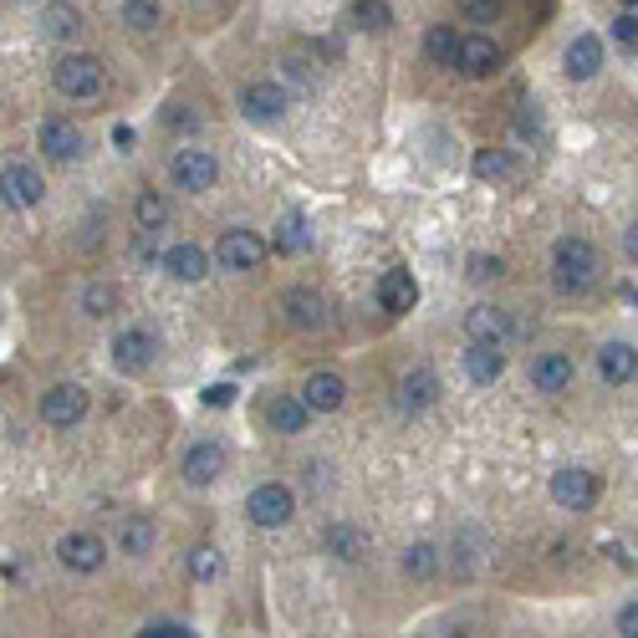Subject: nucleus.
<instances>
[{
	"label": "nucleus",
	"instance_id": "nucleus-31",
	"mask_svg": "<svg viewBox=\"0 0 638 638\" xmlns=\"http://www.w3.org/2000/svg\"><path fill=\"white\" fill-rule=\"evenodd\" d=\"M348 26H358V32H388L393 26V5L388 0H353L348 5Z\"/></svg>",
	"mask_w": 638,
	"mask_h": 638
},
{
	"label": "nucleus",
	"instance_id": "nucleus-23",
	"mask_svg": "<svg viewBox=\"0 0 638 638\" xmlns=\"http://www.w3.org/2000/svg\"><path fill=\"white\" fill-rule=\"evenodd\" d=\"M307 420H312V409L302 403V393H276V399L266 403V424L276 435H302Z\"/></svg>",
	"mask_w": 638,
	"mask_h": 638
},
{
	"label": "nucleus",
	"instance_id": "nucleus-48",
	"mask_svg": "<svg viewBox=\"0 0 638 638\" xmlns=\"http://www.w3.org/2000/svg\"><path fill=\"white\" fill-rule=\"evenodd\" d=\"M623 297H628V302H634V307H638V291H634V286H623Z\"/></svg>",
	"mask_w": 638,
	"mask_h": 638
},
{
	"label": "nucleus",
	"instance_id": "nucleus-10",
	"mask_svg": "<svg viewBox=\"0 0 638 638\" xmlns=\"http://www.w3.org/2000/svg\"><path fill=\"white\" fill-rule=\"evenodd\" d=\"M439 403V373L435 368H409L399 378V393H393V409L399 414H424V409H435Z\"/></svg>",
	"mask_w": 638,
	"mask_h": 638
},
{
	"label": "nucleus",
	"instance_id": "nucleus-40",
	"mask_svg": "<svg viewBox=\"0 0 638 638\" xmlns=\"http://www.w3.org/2000/svg\"><path fill=\"white\" fill-rule=\"evenodd\" d=\"M613 41H618V47H638V16L618 11V16H613Z\"/></svg>",
	"mask_w": 638,
	"mask_h": 638
},
{
	"label": "nucleus",
	"instance_id": "nucleus-26",
	"mask_svg": "<svg viewBox=\"0 0 638 638\" xmlns=\"http://www.w3.org/2000/svg\"><path fill=\"white\" fill-rule=\"evenodd\" d=\"M465 333H471V342H505L511 317H505V307H471L465 312Z\"/></svg>",
	"mask_w": 638,
	"mask_h": 638
},
{
	"label": "nucleus",
	"instance_id": "nucleus-12",
	"mask_svg": "<svg viewBox=\"0 0 638 638\" xmlns=\"http://www.w3.org/2000/svg\"><path fill=\"white\" fill-rule=\"evenodd\" d=\"M282 317L291 322L297 333H317V327H327V297L312 291V286H291L282 297Z\"/></svg>",
	"mask_w": 638,
	"mask_h": 638
},
{
	"label": "nucleus",
	"instance_id": "nucleus-49",
	"mask_svg": "<svg viewBox=\"0 0 638 638\" xmlns=\"http://www.w3.org/2000/svg\"><path fill=\"white\" fill-rule=\"evenodd\" d=\"M420 638H429V634H420Z\"/></svg>",
	"mask_w": 638,
	"mask_h": 638
},
{
	"label": "nucleus",
	"instance_id": "nucleus-29",
	"mask_svg": "<svg viewBox=\"0 0 638 638\" xmlns=\"http://www.w3.org/2000/svg\"><path fill=\"white\" fill-rule=\"evenodd\" d=\"M399 567H403V577L429 583V577L439 572V547H435V541H409V547H403V556H399Z\"/></svg>",
	"mask_w": 638,
	"mask_h": 638
},
{
	"label": "nucleus",
	"instance_id": "nucleus-2",
	"mask_svg": "<svg viewBox=\"0 0 638 638\" xmlns=\"http://www.w3.org/2000/svg\"><path fill=\"white\" fill-rule=\"evenodd\" d=\"M51 83L57 92L72 102H87L102 92V62L98 57H87V51H67V57H57V67H51Z\"/></svg>",
	"mask_w": 638,
	"mask_h": 638
},
{
	"label": "nucleus",
	"instance_id": "nucleus-41",
	"mask_svg": "<svg viewBox=\"0 0 638 638\" xmlns=\"http://www.w3.org/2000/svg\"><path fill=\"white\" fill-rule=\"evenodd\" d=\"M164 123H168V128H195V123H200V113H189L185 102H174V108L164 113Z\"/></svg>",
	"mask_w": 638,
	"mask_h": 638
},
{
	"label": "nucleus",
	"instance_id": "nucleus-3",
	"mask_svg": "<svg viewBox=\"0 0 638 638\" xmlns=\"http://www.w3.org/2000/svg\"><path fill=\"white\" fill-rule=\"evenodd\" d=\"M168 179H174V189H185V195H204L220 179V159L210 149H200V143H189V149H179L168 159Z\"/></svg>",
	"mask_w": 638,
	"mask_h": 638
},
{
	"label": "nucleus",
	"instance_id": "nucleus-36",
	"mask_svg": "<svg viewBox=\"0 0 638 638\" xmlns=\"http://www.w3.org/2000/svg\"><path fill=\"white\" fill-rule=\"evenodd\" d=\"M83 312L87 317H113L118 312V291L108 282H87L83 286Z\"/></svg>",
	"mask_w": 638,
	"mask_h": 638
},
{
	"label": "nucleus",
	"instance_id": "nucleus-44",
	"mask_svg": "<svg viewBox=\"0 0 638 638\" xmlns=\"http://www.w3.org/2000/svg\"><path fill=\"white\" fill-rule=\"evenodd\" d=\"M138 638H195L189 628H179V623H164V628H143Z\"/></svg>",
	"mask_w": 638,
	"mask_h": 638
},
{
	"label": "nucleus",
	"instance_id": "nucleus-25",
	"mask_svg": "<svg viewBox=\"0 0 638 638\" xmlns=\"http://www.w3.org/2000/svg\"><path fill=\"white\" fill-rule=\"evenodd\" d=\"M598 373H603V384H634L638 378V353L628 342H603L598 348Z\"/></svg>",
	"mask_w": 638,
	"mask_h": 638
},
{
	"label": "nucleus",
	"instance_id": "nucleus-11",
	"mask_svg": "<svg viewBox=\"0 0 638 638\" xmlns=\"http://www.w3.org/2000/svg\"><path fill=\"white\" fill-rule=\"evenodd\" d=\"M552 501L562 505V511H592V505H598V475L592 471H556L552 475Z\"/></svg>",
	"mask_w": 638,
	"mask_h": 638
},
{
	"label": "nucleus",
	"instance_id": "nucleus-9",
	"mask_svg": "<svg viewBox=\"0 0 638 638\" xmlns=\"http://www.w3.org/2000/svg\"><path fill=\"white\" fill-rule=\"evenodd\" d=\"M153 358H159V337L149 327H123L113 337V363H118V373H149Z\"/></svg>",
	"mask_w": 638,
	"mask_h": 638
},
{
	"label": "nucleus",
	"instance_id": "nucleus-39",
	"mask_svg": "<svg viewBox=\"0 0 638 638\" xmlns=\"http://www.w3.org/2000/svg\"><path fill=\"white\" fill-rule=\"evenodd\" d=\"M505 261L501 255H471V282H501Z\"/></svg>",
	"mask_w": 638,
	"mask_h": 638
},
{
	"label": "nucleus",
	"instance_id": "nucleus-21",
	"mask_svg": "<svg viewBox=\"0 0 638 638\" xmlns=\"http://www.w3.org/2000/svg\"><path fill=\"white\" fill-rule=\"evenodd\" d=\"M322 547H327V556H337V562H363V556H368V531H358L353 521H333V526L322 531Z\"/></svg>",
	"mask_w": 638,
	"mask_h": 638
},
{
	"label": "nucleus",
	"instance_id": "nucleus-24",
	"mask_svg": "<svg viewBox=\"0 0 638 638\" xmlns=\"http://www.w3.org/2000/svg\"><path fill=\"white\" fill-rule=\"evenodd\" d=\"M414 302H420V282H414L409 271H384V282H378V307L393 312V317H403Z\"/></svg>",
	"mask_w": 638,
	"mask_h": 638
},
{
	"label": "nucleus",
	"instance_id": "nucleus-46",
	"mask_svg": "<svg viewBox=\"0 0 638 638\" xmlns=\"http://www.w3.org/2000/svg\"><path fill=\"white\" fill-rule=\"evenodd\" d=\"M113 143L128 153V149H134V128H128V123H118V128H113Z\"/></svg>",
	"mask_w": 638,
	"mask_h": 638
},
{
	"label": "nucleus",
	"instance_id": "nucleus-42",
	"mask_svg": "<svg viewBox=\"0 0 638 638\" xmlns=\"http://www.w3.org/2000/svg\"><path fill=\"white\" fill-rule=\"evenodd\" d=\"M618 634H623V638H638V598H634V603H623V613H618Z\"/></svg>",
	"mask_w": 638,
	"mask_h": 638
},
{
	"label": "nucleus",
	"instance_id": "nucleus-13",
	"mask_svg": "<svg viewBox=\"0 0 638 638\" xmlns=\"http://www.w3.org/2000/svg\"><path fill=\"white\" fill-rule=\"evenodd\" d=\"M41 195H47V185H41V174H36L32 164H5L0 168V200L11 204V210H36Z\"/></svg>",
	"mask_w": 638,
	"mask_h": 638
},
{
	"label": "nucleus",
	"instance_id": "nucleus-43",
	"mask_svg": "<svg viewBox=\"0 0 638 638\" xmlns=\"http://www.w3.org/2000/svg\"><path fill=\"white\" fill-rule=\"evenodd\" d=\"M236 399V388L230 384H215V388H204V403H210V409H225V403Z\"/></svg>",
	"mask_w": 638,
	"mask_h": 638
},
{
	"label": "nucleus",
	"instance_id": "nucleus-16",
	"mask_svg": "<svg viewBox=\"0 0 638 638\" xmlns=\"http://www.w3.org/2000/svg\"><path fill=\"white\" fill-rule=\"evenodd\" d=\"M454 67L475 77V83H486L501 72V47L490 41V36H460V57H454Z\"/></svg>",
	"mask_w": 638,
	"mask_h": 638
},
{
	"label": "nucleus",
	"instance_id": "nucleus-6",
	"mask_svg": "<svg viewBox=\"0 0 638 638\" xmlns=\"http://www.w3.org/2000/svg\"><path fill=\"white\" fill-rule=\"evenodd\" d=\"M83 420H87V388L57 384L41 393V424L47 429H77Z\"/></svg>",
	"mask_w": 638,
	"mask_h": 638
},
{
	"label": "nucleus",
	"instance_id": "nucleus-38",
	"mask_svg": "<svg viewBox=\"0 0 638 638\" xmlns=\"http://www.w3.org/2000/svg\"><path fill=\"white\" fill-rule=\"evenodd\" d=\"M454 5H460V16H465V21H475V26H490V21L501 16L505 0H454Z\"/></svg>",
	"mask_w": 638,
	"mask_h": 638
},
{
	"label": "nucleus",
	"instance_id": "nucleus-47",
	"mask_svg": "<svg viewBox=\"0 0 638 638\" xmlns=\"http://www.w3.org/2000/svg\"><path fill=\"white\" fill-rule=\"evenodd\" d=\"M623 11H628V16H638V0H623Z\"/></svg>",
	"mask_w": 638,
	"mask_h": 638
},
{
	"label": "nucleus",
	"instance_id": "nucleus-7",
	"mask_svg": "<svg viewBox=\"0 0 638 638\" xmlns=\"http://www.w3.org/2000/svg\"><path fill=\"white\" fill-rule=\"evenodd\" d=\"M57 562L67 572H83V577H92V572L108 562V541L98 537V531H67V537L57 541Z\"/></svg>",
	"mask_w": 638,
	"mask_h": 638
},
{
	"label": "nucleus",
	"instance_id": "nucleus-17",
	"mask_svg": "<svg viewBox=\"0 0 638 638\" xmlns=\"http://www.w3.org/2000/svg\"><path fill=\"white\" fill-rule=\"evenodd\" d=\"M36 143H41V153L47 159H57V164H72L77 153H83V128L67 118H41V128H36Z\"/></svg>",
	"mask_w": 638,
	"mask_h": 638
},
{
	"label": "nucleus",
	"instance_id": "nucleus-45",
	"mask_svg": "<svg viewBox=\"0 0 638 638\" xmlns=\"http://www.w3.org/2000/svg\"><path fill=\"white\" fill-rule=\"evenodd\" d=\"M623 251H628V261H638V220L623 230Z\"/></svg>",
	"mask_w": 638,
	"mask_h": 638
},
{
	"label": "nucleus",
	"instance_id": "nucleus-28",
	"mask_svg": "<svg viewBox=\"0 0 638 638\" xmlns=\"http://www.w3.org/2000/svg\"><path fill=\"white\" fill-rule=\"evenodd\" d=\"M118 21L134 36H149V32H159V26H164V5H159V0H123Z\"/></svg>",
	"mask_w": 638,
	"mask_h": 638
},
{
	"label": "nucleus",
	"instance_id": "nucleus-14",
	"mask_svg": "<svg viewBox=\"0 0 638 638\" xmlns=\"http://www.w3.org/2000/svg\"><path fill=\"white\" fill-rule=\"evenodd\" d=\"M236 102H240V113H246L251 123H276L286 113V102H291V98H286L282 83H246Z\"/></svg>",
	"mask_w": 638,
	"mask_h": 638
},
{
	"label": "nucleus",
	"instance_id": "nucleus-22",
	"mask_svg": "<svg viewBox=\"0 0 638 638\" xmlns=\"http://www.w3.org/2000/svg\"><path fill=\"white\" fill-rule=\"evenodd\" d=\"M159 266L174 276V282H204L210 276V255L200 251V246H189V240H179V246H168L164 261Z\"/></svg>",
	"mask_w": 638,
	"mask_h": 638
},
{
	"label": "nucleus",
	"instance_id": "nucleus-27",
	"mask_svg": "<svg viewBox=\"0 0 638 638\" xmlns=\"http://www.w3.org/2000/svg\"><path fill=\"white\" fill-rule=\"evenodd\" d=\"M41 32H47L51 41H72V36H83V11L67 5V0H47V5H41Z\"/></svg>",
	"mask_w": 638,
	"mask_h": 638
},
{
	"label": "nucleus",
	"instance_id": "nucleus-19",
	"mask_svg": "<svg viewBox=\"0 0 638 638\" xmlns=\"http://www.w3.org/2000/svg\"><path fill=\"white\" fill-rule=\"evenodd\" d=\"M572 378H577V368H572L567 353H541V358H531V388H537V393H567Z\"/></svg>",
	"mask_w": 638,
	"mask_h": 638
},
{
	"label": "nucleus",
	"instance_id": "nucleus-18",
	"mask_svg": "<svg viewBox=\"0 0 638 638\" xmlns=\"http://www.w3.org/2000/svg\"><path fill=\"white\" fill-rule=\"evenodd\" d=\"M562 72H567L572 83H592L603 72V41L598 36H572L567 57H562Z\"/></svg>",
	"mask_w": 638,
	"mask_h": 638
},
{
	"label": "nucleus",
	"instance_id": "nucleus-30",
	"mask_svg": "<svg viewBox=\"0 0 638 638\" xmlns=\"http://www.w3.org/2000/svg\"><path fill=\"white\" fill-rule=\"evenodd\" d=\"M153 521L149 516H123L118 521V547H123V556H149L153 552Z\"/></svg>",
	"mask_w": 638,
	"mask_h": 638
},
{
	"label": "nucleus",
	"instance_id": "nucleus-32",
	"mask_svg": "<svg viewBox=\"0 0 638 638\" xmlns=\"http://www.w3.org/2000/svg\"><path fill=\"white\" fill-rule=\"evenodd\" d=\"M134 220H138V230H143V236L164 230L168 225V200L159 195V189H143V195L134 200Z\"/></svg>",
	"mask_w": 638,
	"mask_h": 638
},
{
	"label": "nucleus",
	"instance_id": "nucleus-5",
	"mask_svg": "<svg viewBox=\"0 0 638 638\" xmlns=\"http://www.w3.org/2000/svg\"><path fill=\"white\" fill-rule=\"evenodd\" d=\"M266 240L255 236V230H225L220 236V246H215V261H220V271H261L266 266Z\"/></svg>",
	"mask_w": 638,
	"mask_h": 638
},
{
	"label": "nucleus",
	"instance_id": "nucleus-34",
	"mask_svg": "<svg viewBox=\"0 0 638 638\" xmlns=\"http://www.w3.org/2000/svg\"><path fill=\"white\" fill-rule=\"evenodd\" d=\"M282 255H302L307 246H312V236H307V220L302 215H282L276 220V240H271Z\"/></svg>",
	"mask_w": 638,
	"mask_h": 638
},
{
	"label": "nucleus",
	"instance_id": "nucleus-33",
	"mask_svg": "<svg viewBox=\"0 0 638 638\" xmlns=\"http://www.w3.org/2000/svg\"><path fill=\"white\" fill-rule=\"evenodd\" d=\"M424 57H429L435 67H454V57H460V32H454V26H429Z\"/></svg>",
	"mask_w": 638,
	"mask_h": 638
},
{
	"label": "nucleus",
	"instance_id": "nucleus-15",
	"mask_svg": "<svg viewBox=\"0 0 638 638\" xmlns=\"http://www.w3.org/2000/svg\"><path fill=\"white\" fill-rule=\"evenodd\" d=\"M302 403L312 409V414H337V409L348 403V378L333 373V368H317L302 384Z\"/></svg>",
	"mask_w": 638,
	"mask_h": 638
},
{
	"label": "nucleus",
	"instance_id": "nucleus-8",
	"mask_svg": "<svg viewBox=\"0 0 638 638\" xmlns=\"http://www.w3.org/2000/svg\"><path fill=\"white\" fill-rule=\"evenodd\" d=\"M225 465H230V454H225V445H220V439H195V445L185 450L179 475H185L189 486H215L220 475H225Z\"/></svg>",
	"mask_w": 638,
	"mask_h": 638
},
{
	"label": "nucleus",
	"instance_id": "nucleus-37",
	"mask_svg": "<svg viewBox=\"0 0 638 638\" xmlns=\"http://www.w3.org/2000/svg\"><path fill=\"white\" fill-rule=\"evenodd\" d=\"M220 567H225V562H220L215 547H195V552H189V577H195V583H215Z\"/></svg>",
	"mask_w": 638,
	"mask_h": 638
},
{
	"label": "nucleus",
	"instance_id": "nucleus-35",
	"mask_svg": "<svg viewBox=\"0 0 638 638\" xmlns=\"http://www.w3.org/2000/svg\"><path fill=\"white\" fill-rule=\"evenodd\" d=\"M516 174V159L505 149H480L475 153V179H490V185H501V179H511Z\"/></svg>",
	"mask_w": 638,
	"mask_h": 638
},
{
	"label": "nucleus",
	"instance_id": "nucleus-1",
	"mask_svg": "<svg viewBox=\"0 0 638 638\" xmlns=\"http://www.w3.org/2000/svg\"><path fill=\"white\" fill-rule=\"evenodd\" d=\"M598 271H603V255L592 246L588 236H562L552 246V282L556 291H567V297H583L598 286Z\"/></svg>",
	"mask_w": 638,
	"mask_h": 638
},
{
	"label": "nucleus",
	"instance_id": "nucleus-4",
	"mask_svg": "<svg viewBox=\"0 0 638 638\" xmlns=\"http://www.w3.org/2000/svg\"><path fill=\"white\" fill-rule=\"evenodd\" d=\"M291 511H297V496H291V486H282V480H266V486H255L251 496H246V516H251L261 531L286 526Z\"/></svg>",
	"mask_w": 638,
	"mask_h": 638
},
{
	"label": "nucleus",
	"instance_id": "nucleus-20",
	"mask_svg": "<svg viewBox=\"0 0 638 638\" xmlns=\"http://www.w3.org/2000/svg\"><path fill=\"white\" fill-rule=\"evenodd\" d=\"M501 373H505L501 342H471V348H465V378H471L475 388H490Z\"/></svg>",
	"mask_w": 638,
	"mask_h": 638
}]
</instances>
